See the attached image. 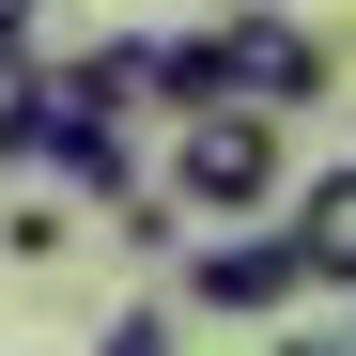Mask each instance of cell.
<instances>
[{"label":"cell","mask_w":356,"mask_h":356,"mask_svg":"<svg viewBox=\"0 0 356 356\" xmlns=\"http://www.w3.org/2000/svg\"><path fill=\"white\" fill-rule=\"evenodd\" d=\"M0 170H47V202H140L155 186V155L140 124L93 93V63H16V108H0Z\"/></svg>","instance_id":"cell-1"},{"label":"cell","mask_w":356,"mask_h":356,"mask_svg":"<svg viewBox=\"0 0 356 356\" xmlns=\"http://www.w3.org/2000/svg\"><path fill=\"white\" fill-rule=\"evenodd\" d=\"M155 202L186 232H264L294 202V124H264V108H202V124L155 140Z\"/></svg>","instance_id":"cell-2"},{"label":"cell","mask_w":356,"mask_h":356,"mask_svg":"<svg viewBox=\"0 0 356 356\" xmlns=\"http://www.w3.org/2000/svg\"><path fill=\"white\" fill-rule=\"evenodd\" d=\"M202 63H217V108H264V124H294V108H325L341 47L310 16H279V0H232V16H202Z\"/></svg>","instance_id":"cell-3"},{"label":"cell","mask_w":356,"mask_h":356,"mask_svg":"<svg viewBox=\"0 0 356 356\" xmlns=\"http://www.w3.org/2000/svg\"><path fill=\"white\" fill-rule=\"evenodd\" d=\"M170 294H186V310H217V325H279V310H294L310 279H294L279 217H264V232H202V248L170 264Z\"/></svg>","instance_id":"cell-4"},{"label":"cell","mask_w":356,"mask_h":356,"mask_svg":"<svg viewBox=\"0 0 356 356\" xmlns=\"http://www.w3.org/2000/svg\"><path fill=\"white\" fill-rule=\"evenodd\" d=\"M279 248H294V279H310V294H356V155L294 170V202H279Z\"/></svg>","instance_id":"cell-5"},{"label":"cell","mask_w":356,"mask_h":356,"mask_svg":"<svg viewBox=\"0 0 356 356\" xmlns=\"http://www.w3.org/2000/svg\"><path fill=\"white\" fill-rule=\"evenodd\" d=\"M63 248H78V202H47V186L0 202V264H63Z\"/></svg>","instance_id":"cell-6"},{"label":"cell","mask_w":356,"mask_h":356,"mask_svg":"<svg viewBox=\"0 0 356 356\" xmlns=\"http://www.w3.org/2000/svg\"><path fill=\"white\" fill-rule=\"evenodd\" d=\"M93 356H186V310H170V294H124V310L93 325Z\"/></svg>","instance_id":"cell-7"},{"label":"cell","mask_w":356,"mask_h":356,"mask_svg":"<svg viewBox=\"0 0 356 356\" xmlns=\"http://www.w3.org/2000/svg\"><path fill=\"white\" fill-rule=\"evenodd\" d=\"M0 47H31V0H0Z\"/></svg>","instance_id":"cell-8"},{"label":"cell","mask_w":356,"mask_h":356,"mask_svg":"<svg viewBox=\"0 0 356 356\" xmlns=\"http://www.w3.org/2000/svg\"><path fill=\"white\" fill-rule=\"evenodd\" d=\"M279 356H356V341H310V325H294V341H279Z\"/></svg>","instance_id":"cell-9"}]
</instances>
